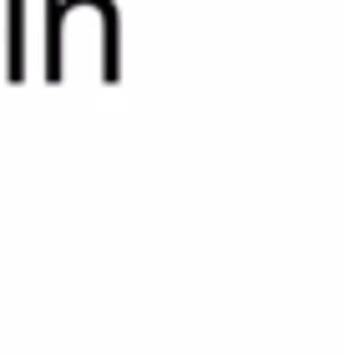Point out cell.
Wrapping results in <instances>:
<instances>
[{
    "mask_svg": "<svg viewBox=\"0 0 344 355\" xmlns=\"http://www.w3.org/2000/svg\"><path fill=\"white\" fill-rule=\"evenodd\" d=\"M21 15H26V6H21V0H10V26H15V36H10V76H15V82L26 76V36H21Z\"/></svg>",
    "mask_w": 344,
    "mask_h": 355,
    "instance_id": "1",
    "label": "cell"
}]
</instances>
